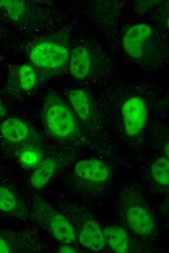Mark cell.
I'll list each match as a JSON object with an SVG mask.
<instances>
[{
    "label": "cell",
    "mask_w": 169,
    "mask_h": 253,
    "mask_svg": "<svg viewBox=\"0 0 169 253\" xmlns=\"http://www.w3.org/2000/svg\"><path fill=\"white\" fill-rule=\"evenodd\" d=\"M44 117L48 130L57 137H68L75 129V123L71 112L64 104L56 100L48 101Z\"/></svg>",
    "instance_id": "1"
},
{
    "label": "cell",
    "mask_w": 169,
    "mask_h": 253,
    "mask_svg": "<svg viewBox=\"0 0 169 253\" xmlns=\"http://www.w3.org/2000/svg\"><path fill=\"white\" fill-rule=\"evenodd\" d=\"M68 57L66 47L58 43L44 41L34 46L29 57L35 66L44 68H58L63 66Z\"/></svg>",
    "instance_id": "2"
},
{
    "label": "cell",
    "mask_w": 169,
    "mask_h": 253,
    "mask_svg": "<svg viewBox=\"0 0 169 253\" xmlns=\"http://www.w3.org/2000/svg\"><path fill=\"white\" fill-rule=\"evenodd\" d=\"M121 114L125 132L129 136H134L139 134L144 126L148 110L141 97L133 96L123 104Z\"/></svg>",
    "instance_id": "3"
},
{
    "label": "cell",
    "mask_w": 169,
    "mask_h": 253,
    "mask_svg": "<svg viewBox=\"0 0 169 253\" xmlns=\"http://www.w3.org/2000/svg\"><path fill=\"white\" fill-rule=\"evenodd\" d=\"M152 34V29L148 24L142 23L131 26L122 38L125 52L133 58H139L143 54L144 44Z\"/></svg>",
    "instance_id": "4"
},
{
    "label": "cell",
    "mask_w": 169,
    "mask_h": 253,
    "mask_svg": "<svg viewBox=\"0 0 169 253\" xmlns=\"http://www.w3.org/2000/svg\"><path fill=\"white\" fill-rule=\"evenodd\" d=\"M74 170L78 177L93 182H103L109 177V171L106 165L96 159L79 161L75 164Z\"/></svg>",
    "instance_id": "5"
},
{
    "label": "cell",
    "mask_w": 169,
    "mask_h": 253,
    "mask_svg": "<svg viewBox=\"0 0 169 253\" xmlns=\"http://www.w3.org/2000/svg\"><path fill=\"white\" fill-rule=\"evenodd\" d=\"M126 218L130 229L137 235H147L153 231V219L142 207L138 205L130 207L126 211Z\"/></svg>",
    "instance_id": "6"
},
{
    "label": "cell",
    "mask_w": 169,
    "mask_h": 253,
    "mask_svg": "<svg viewBox=\"0 0 169 253\" xmlns=\"http://www.w3.org/2000/svg\"><path fill=\"white\" fill-rule=\"evenodd\" d=\"M78 240L84 247L96 252L103 249L105 241L101 227L94 220H88L83 225L79 233Z\"/></svg>",
    "instance_id": "7"
},
{
    "label": "cell",
    "mask_w": 169,
    "mask_h": 253,
    "mask_svg": "<svg viewBox=\"0 0 169 253\" xmlns=\"http://www.w3.org/2000/svg\"><path fill=\"white\" fill-rule=\"evenodd\" d=\"M91 68V59L88 50L83 47L74 48L70 59L71 75L76 79H84L88 75Z\"/></svg>",
    "instance_id": "8"
},
{
    "label": "cell",
    "mask_w": 169,
    "mask_h": 253,
    "mask_svg": "<svg viewBox=\"0 0 169 253\" xmlns=\"http://www.w3.org/2000/svg\"><path fill=\"white\" fill-rule=\"evenodd\" d=\"M50 225L52 235L57 240L64 243H71L75 241L73 227L61 214L56 213L52 215Z\"/></svg>",
    "instance_id": "9"
},
{
    "label": "cell",
    "mask_w": 169,
    "mask_h": 253,
    "mask_svg": "<svg viewBox=\"0 0 169 253\" xmlns=\"http://www.w3.org/2000/svg\"><path fill=\"white\" fill-rule=\"evenodd\" d=\"M0 131L2 137L11 143H18L24 140L29 133L26 124L21 120L10 118L3 121Z\"/></svg>",
    "instance_id": "10"
},
{
    "label": "cell",
    "mask_w": 169,
    "mask_h": 253,
    "mask_svg": "<svg viewBox=\"0 0 169 253\" xmlns=\"http://www.w3.org/2000/svg\"><path fill=\"white\" fill-rule=\"evenodd\" d=\"M103 232L105 240L112 251L118 253L127 252L129 239L124 229L120 226L110 225L106 227Z\"/></svg>",
    "instance_id": "11"
},
{
    "label": "cell",
    "mask_w": 169,
    "mask_h": 253,
    "mask_svg": "<svg viewBox=\"0 0 169 253\" xmlns=\"http://www.w3.org/2000/svg\"><path fill=\"white\" fill-rule=\"evenodd\" d=\"M55 162L51 158L45 159L32 173L30 181L35 189L44 187L54 174L56 169Z\"/></svg>",
    "instance_id": "12"
},
{
    "label": "cell",
    "mask_w": 169,
    "mask_h": 253,
    "mask_svg": "<svg viewBox=\"0 0 169 253\" xmlns=\"http://www.w3.org/2000/svg\"><path fill=\"white\" fill-rule=\"evenodd\" d=\"M70 104L79 117L84 121L90 118L91 109L88 96L82 89L71 90L68 94Z\"/></svg>",
    "instance_id": "13"
},
{
    "label": "cell",
    "mask_w": 169,
    "mask_h": 253,
    "mask_svg": "<svg viewBox=\"0 0 169 253\" xmlns=\"http://www.w3.org/2000/svg\"><path fill=\"white\" fill-rule=\"evenodd\" d=\"M151 173L159 184L167 186L169 184V161L167 157H161L151 166Z\"/></svg>",
    "instance_id": "14"
},
{
    "label": "cell",
    "mask_w": 169,
    "mask_h": 253,
    "mask_svg": "<svg viewBox=\"0 0 169 253\" xmlns=\"http://www.w3.org/2000/svg\"><path fill=\"white\" fill-rule=\"evenodd\" d=\"M18 84L23 90L33 89L36 82V77L33 69L28 65L19 66L17 72Z\"/></svg>",
    "instance_id": "15"
},
{
    "label": "cell",
    "mask_w": 169,
    "mask_h": 253,
    "mask_svg": "<svg viewBox=\"0 0 169 253\" xmlns=\"http://www.w3.org/2000/svg\"><path fill=\"white\" fill-rule=\"evenodd\" d=\"M0 7L13 21L19 20L22 17L25 9L23 1L14 0H0Z\"/></svg>",
    "instance_id": "16"
},
{
    "label": "cell",
    "mask_w": 169,
    "mask_h": 253,
    "mask_svg": "<svg viewBox=\"0 0 169 253\" xmlns=\"http://www.w3.org/2000/svg\"><path fill=\"white\" fill-rule=\"evenodd\" d=\"M16 205V199L11 190L6 187L0 186V210L11 212Z\"/></svg>",
    "instance_id": "17"
},
{
    "label": "cell",
    "mask_w": 169,
    "mask_h": 253,
    "mask_svg": "<svg viewBox=\"0 0 169 253\" xmlns=\"http://www.w3.org/2000/svg\"><path fill=\"white\" fill-rule=\"evenodd\" d=\"M39 155L34 150H26L20 155L21 162L27 166H32L36 164L39 160Z\"/></svg>",
    "instance_id": "18"
},
{
    "label": "cell",
    "mask_w": 169,
    "mask_h": 253,
    "mask_svg": "<svg viewBox=\"0 0 169 253\" xmlns=\"http://www.w3.org/2000/svg\"><path fill=\"white\" fill-rule=\"evenodd\" d=\"M10 250L7 242L0 236V253H9Z\"/></svg>",
    "instance_id": "19"
},
{
    "label": "cell",
    "mask_w": 169,
    "mask_h": 253,
    "mask_svg": "<svg viewBox=\"0 0 169 253\" xmlns=\"http://www.w3.org/2000/svg\"><path fill=\"white\" fill-rule=\"evenodd\" d=\"M59 252L62 253H73L75 252V250L70 246L64 245L60 248Z\"/></svg>",
    "instance_id": "20"
},
{
    "label": "cell",
    "mask_w": 169,
    "mask_h": 253,
    "mask_svg": "<svg viewBox=\"0 0 169 253\" xmlns=\"http://www.w3.org/2000/svg\"><path fill=\"white\" fill-rule=\"evenodd\" d=\"M169 143H167L164 147V151L166 155V157L167 158H169Z\"/></svg>",
    "instance_id": "21"
},
{
    "label": "cell",
    "mask_w": 169,
    "mask_h": 253,
    "mask_svg": "<svg viewBox=\"0 0 169 253\" xmlns=\"http://www.w3.org/2000/svg\"><path fill=\"white\" fill-rule=\"evenodd\" d=\"M2 110H3V108H2V105H1V101H0V116L2 112Z\"/></svg>",
    "instance_id": "22"
},
{
    "label": "cell",
    "mask_w": 169,
    "mask_h": 253,
    "mask_svg": "<svg viewBox=\"0 0 169 253\" xmlns=\"http://www.w3.org/2000/svg\"><path fill=\"white\" fill-rule=\"evenodd\" d=\"M1 59V56L0 55V60Z\"/></svg>",
    "instance_id": "23"
}]
</instances>
